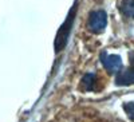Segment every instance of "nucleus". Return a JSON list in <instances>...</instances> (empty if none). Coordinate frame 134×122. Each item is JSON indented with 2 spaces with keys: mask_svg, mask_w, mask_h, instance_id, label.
<instances>
[{
  "mask_svg": "<svg viewBox=\"0 0 134 122\" xmlns=\"http://www.w3.org/2000/svg\"><path fill=\"white\" fill-rule=\"evenodd\" d=\"M76 9H78V2L74 3L72 8L70 9L69 15H67L66 20L63 21V24L60 26V28L57 32V36H55V42H54V47H55V52H59L62 51L67 43H69V38L71 34V30H72V24H74V20H75V14H76Z\"/></svg>",
  "mask_w": 134,
  "mask_h": 122,
  "instance_id": "obj_1",
  "label": "nucleus"
},
{
  "mask_svg": "<svg viewBox=\"0 0 134 122\" xmlns=\"http://www.w3.org/2000/svg\"><path fill=\"white\" fill-rule=\"evenodd\" d=\"M107 26V15L103 9H95L90 14L87 20V28L93 34L103 32Z\"/></svg>",
  "mask_w": 134,
  "mask_h": 122,
  "instance_id": "obj_2",
  "label": "nucleus"
},
{
  "mask_svg": "<svg viewBox=\"0 0 134 122\" xmlns=\"http://www.w3.org/2000/svg\"><path fill=\"white\" fill-rule=\"evenodd\" d=\"M100 63L109 74H117L122 70V59L119 55H109L107 52L100 54Z\"/></svg>",
  "mask_w": 134,
  "mask_h": 122,
  "instance_id": "obj_3",
  "label": "nucleus"
},
{
  "mask_svg": "<svg viewBox=\"0 0 134 122\" xmlns=\"http://www.w3.org/2000/svg\"><path fill=\"white\" fill-rule=\"evenodd\" d=\"M115 85H118V86L134 85V67H130V69H126V70H121L119 73H117Z\"/></svg>",
  "mask_w": 134,
  "mask_h": 122,
  "instance_id": "obj_4",
  "label": "nucleus"
},
{
  "mask_svg": "<svg viewBox=\"0 0 134 122\" xmlns=\"http://www.w3.org/2000/svg\"><path fill=\"white\" fill-rule=\"evenodd\" d=\"M82 86L86 91H94L97 87V75L88 73L82 78Z\"/></svg>",
  "mask_w": 134,
  "mask_h": 122,
  "instance_id": "obj_5",
  "label": "nucleus"
},
{
  "mask_svg": "<svg viewBox=\"0 0 134 122\" xmlns=\"http://www.w3.org/2000/svg\"><path fill=\"white\" fill-rule=\"evenodd\" d=\"M119 9H121L122 15L134 19V0H122Z\"/></svg>",
  "mask_w": 134,
  "mask_h": 122,
  "instance_id": "obj_6",
  "label": "nucleus"
},
{
  "mask_svg": "<svg viewBox=\"0 0 134 122\" xmlns=\"http://www.w3.org/2000/svg\"><path fill=\"white\" fill-rule=\"evenodd\" d=\"M124 110H125L126 115L134 122V101H130V102L124 103Z\"/></svg>",
  "mask_w": 134,
  "mask_h": 122,
  "instance_id": "obj_7",
  "label": "nucleus"
}]
</instances>
